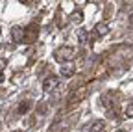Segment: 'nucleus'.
<instances>
[{"instance_id":"9","label":"nucleus","mask_w":133,"mask_h":132,"mask_svg":"<svg viewBox=\"0 0 133 132\" xmlns=\"http://www.w3.org/2000/svg\"><path fill=\"white\" fill-rule=\"evenodd\" d=\"M81 19H83V15H81L79 11H74V13L70 15V21H76V22H81Z\"/></svg>"},{"instance_id":"1","label":"nucleus","mask_w":133,"mask_h":132,"mask_svg":"<svg viewBox=\"0 0 133 132\" xmlns=\"http://www.w3.org/2000/svg\"><path fill=\"white\" fill-rule=\"evenodd\" d=\"M74 58H76V52L72 47H61L56 52V60H59V61H70Z\"/></svg>"},{"instance_id":"3","label":"nucleus","mask_w":133,"mask_h":132,"mask_svg":"<svg viewBox=\"0 0 133 132\" xmlns=\"http://www.w3.org/2000/svg\"><path fill=\"white\" fill-rule=\"evenodd\" d=\"M57 86H59V80H57V76L50 74V76H46V78H44V82H43V91H44V93H52V91H54Z\"/></svg>"},{"instance_id":"8","label":"nucleus","mask_w":133,"mask_h":132,"mask_svg":"<svg viewBox=\"0 0 133 132\" xmlns=\"http://www.w3.org/2000/svg\"><path fill=\"white\" fill-rule=\"evenodd\" d=\"M104 130V121H94L92 125H91V132H102Z\"/></svg>"},{"instance_id":"4","label":"nucleus","mask_w":133,"mask_h":132,"mask_svg":"<svg viewBox=\"0 0 133 132\" xmlns=\"http://www.w3.org/2000/svg\"><path fill=\"white\" fill-rule=\"evenodd\" d=\"M85 93H87V86H83L81 89L74 91V93L70 95V99H69V106H72V104H76L78 101H81V99L85 97Z\"/></svg>"},{"instance_id":"14","label":"nucleus","mask_w":133,"mask_h":132,"mask_svg":"<svg viewBox=\"0 0 133 132\" xmlns=\"http://www.w3.org/2000/svg\"><path fill=\"white\" fill-rule=\"evenodd\" d=\"M4 65H6V61H4V60H0V73L4 71Z\"/></svg>"},{"instance_id":"6","label":"nucleus","mask_w":133,"mask_h":132,"mask_svg":"<svg viewBox=\"0 0 133 132\" xmlns=\"http://www.w3.org/2000/svg\"><path fill=\"white\" fill-rule=\"evenodd\" d=\"M74 73H76V67H74V65H63V67H61V74L66 76V78L72 76Z\"/></svg>"},{"instance_id":"15","label":"nucleus","mask_w":133,"mask_h":132,"mask_svg":"<svg viewBox=\"0 0 133 132\" xmlns=\"http://www.w3.org/2000/svg\"><path fill=\"white\" fill-rule=\"evenodd\" d=\"M129 22H133V13H131V15H129Z\"/></svg>"},{"instance_id":"12","label":"nucleus","mask_w":133,"mask_h":132,"mask_svg":"<svg viewBox=\"0 0 133 132\" xmlns=\"http://www.w3.org/2000/svg\"><path fill=\"white\" fill-rule=\"evenodd\" d=\"M126 115H128V117H133V104H129L126 108Z\"/></svg>"},{"instance_id":"5","label":"nucleus","mask_w":133,"mask_h":132,"mask_svg":"<svg viewBox=\"0 0 133 132\" xmlns=\"http://www.w3.org/2000/svg\"><path fill=\"white\" fill-rule=\"evenodd\" d=\"M94 32H96V36H98V37H102V36L109 34V24H107V22H98L96 28H94Z\"/></svg>"},{"instance_id":"7","label":"nucleus","mask_w":133,"mask_h":132,"mask_svg":"<svg viewBox=\"0 0 133 132\" xmlns=\"http://www.w3.org/2000/svg\"><path fill=\"white\" fill-rule=\"evenodd\" d=\"M13 39L15 41H22L24 39V30H21L19 26H15L13 28Z\"/></svg>"},{"instance_id":"2","label":"nucleus","mask_w":133,"mask_h":132,"mask_svg":"<svg viewBox=\"0 0 133 132\" xmlns=\"http://www.w3.org/2000/svg\"><path fill=\"white\" fill-rule=\"evenodd\" d=\"M37 36H39V26L35 24V22H31V24H28L26 28H24V43H33L37 39Z\"/></svg>"},{"instance_id":"13","label":"nucleus","mask_w":133,"mask_h":132,"mask_svg":"<svg viewBox=\"0 0 133 132\" xmlns=\"http://www.w3.org/2000/svg\"><path fill=\"white\" fill-rule=\"evenodd\" d=\"M22 4H33V2H37V0H21Z\"/></svg>"},{"instance_id":"10","label":"nucleus","mask_w":133,"mask_h":132,"mask_svg":"<svg viewBox=\"0 0 133 132\" xmlns=\"http://www.w3.org/2000/svg\"><path fill=\"white\" fill-rule=\"evenodd\" d=\"M85 39H87V32H85V30H79V34H78V41H79V43H85Z\"/></svg>"},{"instance_id":"11","label":"nucleus","mask_w":133,"mask_h":132,"mask_svg":"<svg viewBox=\"0 0 133 132\" xmlns=\"http://www.w3.org/2000/svg\"><path fill=\"white\" fill-rule=\"evenodd\" d=\"M28 108H30V102H22V104H19V112H21V113H26Z\"/></svg>"}]
</instances>
